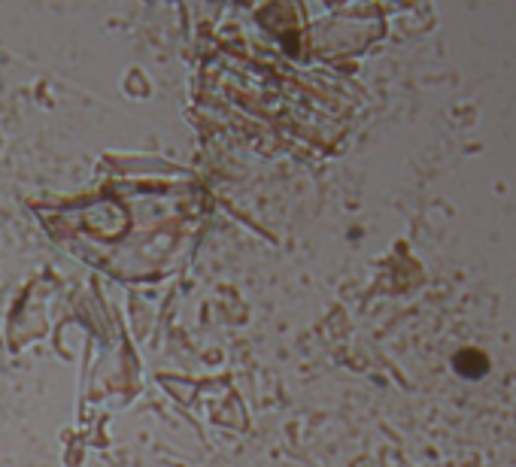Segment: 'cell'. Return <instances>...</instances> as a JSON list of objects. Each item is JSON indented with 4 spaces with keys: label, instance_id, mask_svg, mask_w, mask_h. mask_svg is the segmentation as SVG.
I'll return each mask as SVG.
<instances>
[{
    "label": "cell",
    "instance_id": "6da1fadb",
    "mask_svg": "<svg viewBox=\"0 0 516 467\" xmlns=\"http://www.w3.org/2000/svg\"><path fill=\"white\" fill-rule=\"evenodd\" d=\"M456 367H459V374H465V376H483L486 374V358L477 352H462L456 358Z\"/></svg>",
    "mask_w": 516,
    "mask_h": 467
}]
</instances>
